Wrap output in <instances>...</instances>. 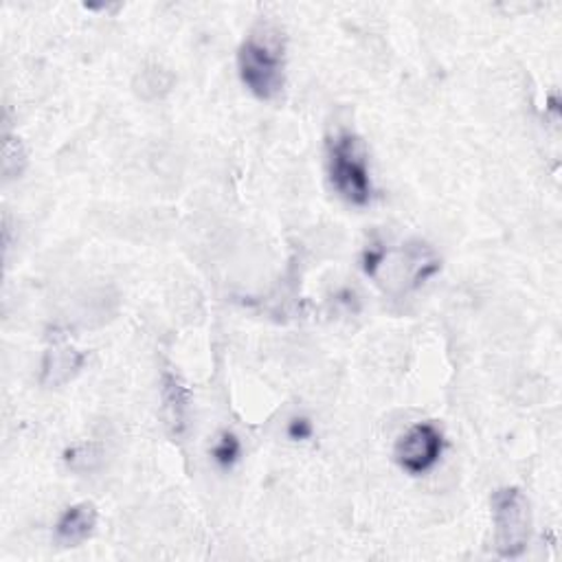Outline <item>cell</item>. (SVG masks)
Returning a JSON list of instances; mask_svg holds the SVG:
<instances>
[{
  "mask_svg": "<svg viewBox=\"0 0 562 562\" xmlns=\"http://www.w3.org/2000/svg\"><path fill=\"white\" fill-rule=\"evenodd\" d=\"M363 268L387 295L402 297L437 275L441 264L426 242L406 240L395 246H369L363 253Z\"/></svg>",
  "mask_w": 562,
  "mask_h": 562,
  "instance_id": "6da1fadb",
  "label": "cell"
},
{
  "mask_svg": "<svg viewBox=\"0 0 562 562\" xmlns=\"http://www.w3.org/2000/svg\"><path fill=\"white\" fill-rule=\"evenodd\" d=\"M238 71L242 84L260 102L279 98L286 84V41L273 25H257L240 45Z\"/></svg>",
  "mask_w": 562,
  "mask_h": 562,
  "instance_id": "7a4b0ae2",
  "label": "cell"
},
{
  "mask_svg": "<svg viewBox=\"0 0 562 562\" xmlns=\"http://www.w3.org/2000/svg\"><path fill=\"white\" fill-rule=\"evenodd\" d=\"M328 174L341 198L354 207H365L371 200L374 187L363 141L354 133H339L328 144Z\"/></svg>",
  "mask_w": 562,
  "mask_h": 562,
  "instance_id": "3957f363",
  "label": "cell"
},
{
  "mask_svg": "<svg viewBox=\"0 0 562 562\" xmlns=\"http://www.w3.org/2000/svg\"><path fill=\"white\" fill-rule=\"evenodd\" d=\"M494 549L501 558H518L531 538V507L520 488H498L492 498Z\"/></svg>",
  "mask_w": 562,
  "mask_h": 562,
  "instance_id": "277c9868",
  "label": "cell"
},
{
  "mask_svg": "<svg viewBox=\"0 0 562 562\" xmlns=\"http://www.w3.org/2000/svg\"><path fill=\"white\" fill-rule=\"evenodd\" d=\"M444 452V435L433 422L413 424L395 444V461L409 474L428 472Z\"/></svg>",
  "mask_w": 562,
  "mask_h": 562,
  "instance_id": "5b68a950",
  "label": "cell"
},
{
  "mask_svg": "<svg viewBox=\"0 0 562 562\" xmlns=\"http://www.w3.org/2000/svg\"><path fill=\"white\" fill-rule=\"evenodd\" d=\"M161 400H163V417L170 435L183 437L190 426L192 393L172 371H165L161 378Z\"/></svg>",
  "mask_w": 562,
  "mask_h": 562,
  "instance_id": "8992f818",
  "label": "cell"
},
{
  "mask_svg": "<svg viewBox=\"0 0 562 562\" xmlns=\"http://www.w3.org/2000/svg\"><path fill=\"white\" fill-rule=\"evenodd\" d=\"M87 356L69 345L65 339L54 341V345L45 352L43 360V385L45 387H62L71 382L80 369L84 367Z\"/></svg>",
  "mask_w": 562,
  "mask_h": 562,
  "instance_id": "52a82bcc",
  "label": "cell"
},
{
  "mask_svg": "<svg viewBox=\"0 0 562 562\" xmlns=\"http://www.w3.org/2000/svg\"><path fill=\"white\" fill-rule=\"evenodd\" d=\"M98 518L100 516H98L95 503L91 501L76 503L69 509H65V514L60 516L56 525V538L67 547H76L93 536L98 527Z\"/></svg>",
  "mask_w": 562,
  "mask_h": 562,
  "instance_id": "ba28073f",
  "label": "cell"
},
{
  "mask_svg": "<svg viewBox=\"0 0 562 562\" xmlns=\"http://www.w3.org/2000/svg\"><path fill=\"white\" fill-rule=\"evenodd\" d=\"M67 466L78 474L95 472L104 461V448L98 441H82L65 452Z\"/></svg>",
  "mask_w": 562,
  "mask_h": 562,
  "instance_id": "9c48e42d",
  "label": "cell"
},
{
  "mask_svg": "<svg viewBox=\"0 0 562 562\" xmlns=\"http://www.w3.org/2000/svg\"><path fill=\"white\" fill-rule=\"evenodd\" d=\"M30 165V154L25 144L14 137V135H5V144H3V176L5 181H14L21 179L25 174Z\"/></svg>",
  "mask_w": 562,
  "mask_h": 562,
  "instance_id": "30bf717a",
  "label": "cell"
},
{
  "mask_svg": "<svg viewBox=\"0 0 562 562\" xmlns=\"http://www.w3.org/2000/svg\"><path fill=\"white\" fill-rule=\"evenodd\" d=\"M240 452H242L240 439L229 431L220 433L214 448H211V457L220 468H231L240 459Z\"/></svg>",
  "mask_w": 562,
  "mask_h": 562,
  "instance_id": "8fae6325",
  "label": "cell"
},
{
  "mask_svg": "<svg viewBox=\"0 0 562 562\" xmlns=\"http://www.w3.org/2000/svg\"><path fill=\"white\" fill-rule=\"evenodd\" d=\"M312 422L308 417H295L290 420L288 424V437L295 439V441H303V439H310L312 437Z\"/></svg>",
  "mask_w": 562,
  "mask_h": 562,
  "instance_id": "7c38bea8",
  "label": "cell"
}]
</instances>
